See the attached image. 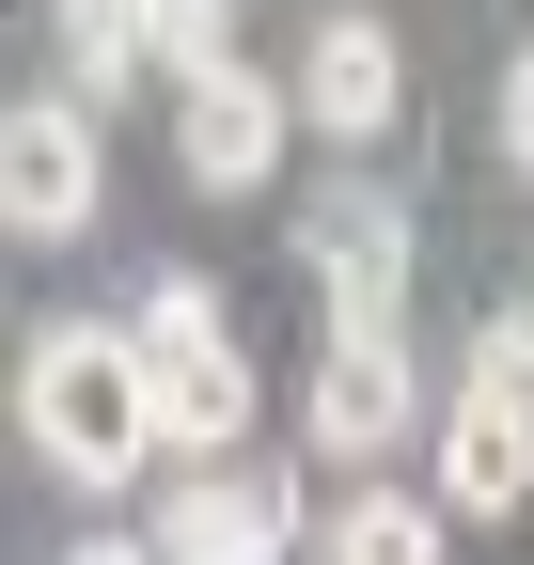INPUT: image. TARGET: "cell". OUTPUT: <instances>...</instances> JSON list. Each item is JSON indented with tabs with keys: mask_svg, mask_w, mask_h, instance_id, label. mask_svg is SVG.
<instances>
[{
	"mask_svg": "<svg viewBox=\"0 0 534 565\" xmlns=\"http://www.w3.org/2000/svg\"><path fill=\"white\" fill-rule=\"evenodd\" d=\"M299 252H314L330 345H409V204H393L377 173H330L299 204Z\"/></svg>",
	"mask_w": 534,
	"mask_h": 565,
	"instance_id": "2",
	"label": "cell"
},
{
	"mask_svg": "<svg viewBox=\"0 0 534 565\" xmlns=\"http://www.w3.org/2000/svg\"><path fill=\"white\" fill-rule=\"evenodd\" d=\"M519 487H534V408L456 377V408H440V534L456 519H519Z\"/></svg>",
	"mask_w": 534,
	"mask_h": 565,
	"instance_id": "8",
	"label": "cell"
},
{
	"mask_svg": "<svg viewBox=\"0 0 534 565\" xmlns=\"http://www.w3.org/2000/svg\"><path fill=\"white\" fill-rule=\"evenodd\" d=\"M299 424H314V456L377 471L393 440H409V345H314V393H299Z\"/></svg>",
	"mask_w": 534,
	"mask_h": 565,
	"instance_id": "9",
	"label": "cell"
},
{
	"mask_svg": "<svg viewBox=\"0 0 534 565\" xmlns=\"http://www.w3.org/2000/svg\"><path fill=\"white\" fill-rule=\"evenodd\" d=\"M63 565H142V534H79V550H63Z\"/></svg>",
	"mask_w": 534,
	"mask_h": 565,
	"instance_id": "15",
	"label": "cell"
},
{
	"mask_svg": "<svg viewBox=\"0 0 534 565\" xmlns=\"http://www.w3.org/2000/svg\"><path fill=\"white\" fill-rule=\"evenodd\" d=\"M17 424H32V456L63 471V487H126L158 440H142V362H126V330H95V315H63V330H32V362H17Z\"/></svg>",
	"mask_w": 534,
	"mask_h": 565,
	"instance_id": "1",
	"label": "cell"
},
{
	"mask_svg": "<svg viewBox=\"0 0 534 565\" xmlns=\"http://www.w3.org/2000/svg\"><path fill=\"white\" fill-rule=\"evenodd\" d=\"M284 550H299V487L267 471H189L142 534V565H284Z\"/></svg>",
	"mask_w": 534,
	"mask_h": 565,
	"instance_id": "6",
	"label": "cell"
},
{
	"mask_svg": "<svg viewBox=\"0 0 534 565\" xmlns=\"http://www.w3.org/2000/svg\"><path fill=\"white\" fill-rule=\"evenodd\" d=\"M314 141H377L393 110H409V63H393V32L377 17H314L299 32V95H284Z\"/></svg>",
	"mask_w": 534,
	"mask_h": 565,
	"instance_id": "7",
	"label": "cell"
},
{
	"mask_svg": "<svg viewBox=\"0 0 534 565\" xmlns=\"http://www.w3.org/2000/svg\"><path fill=\"white\" fill-rule=\"evenodd\" d=\"M126 79H142V32H126V0H79V17H63V110H110Z\"/></svg>",
	"mask_w": 534,
	"mask_h": 565,
	"instance_id": "11",
	"label": "cell"
},
{
	"mask_svg": "<svg viewBox=\"0 0 534 565\" xmlns=\"http://www.w3.org/2000/svg\"><path fill=\"white\" fill-rule=\"evenodd\" d=\"M456 534H440V503H409V487H346L330 503V534H314V565H440Z\"/></svg>",
	"mask_w": 534,
	"mask_h": 565,
	"instance_id": "10",
	"label": "cell"
},
{
	"mask_svg": "<svg viewBox=\"0 0 534 565\" xmlns=\"http://www.w3.org/2000/svg\"><path fill=\"white\" fill-rule=\"evenodd\" d=\"M472 393H534V315H519V299L472 330Z\"/></svg>",
	"mask_w": 534,
	"mask_h": 565,
	"instance_id": "14",
	"label": "cell"
},
{
	"mask_svg": "<svg viewBox=\"0 0 534 565\" xmlns=\"http://www.w3.org/2000/svg\"><path fill=\"white\" fill-rule=\"evenodd\" d=\"M189 345H221V282L205 267H158L142 315H126V362H189Z\"/></svg>",
	"mask_w": 534,
	"mask_h": 565,
	"instance_id": "12",
	"label": "cell"
},
{
	"mask_svg": "<svg viewBox=\"0 0 534 565\" xmlns=\"http://www.w3.org/2000/svg\"><path fill=\"white\" fill-rule=\"evenodd\" d=\"M252 408H267V377H252V345H236V330H221V345H189V362H142V440L189 456V471H236Z\"/></svg>",
	"mask_w": 534,
	"mask_h": 565,
	"instance_id": "5",
	"label": "cell"
},
{
	"mask_svg": "<svg viewBox=\"0 0 534 565\" xmlns=\"http://www.w3.org/2000/svg\"><path fill=\"white\" fill-rule=\"evenodd\" d=\"M126 32H142V63H173V79H205V63H236V17H221V0H142Z\"/></svg>",
	"mask_w": 534,
	"mask_h": 565,
	"instance_id": "13",
	"label": "cell"
},
{
	"mask_svg": "<svg viewBox=\"0 0 534 565\" xmlns=\"http://www.w3.org/2000/svg\"><path fill=\"white\" fill-rule=\"evenodd\" d=\"M173 173L189 189H267L284 173V79H252V63H205V79H173Z\"/></svg>",
	"mask_w": 534,
	"mask_h": 565,
	"instance_id": "4",
	"label": "cell"
},
{
	"mask_svg": "<svg viewBox=\"0 0 534 565\" xmlns=\"http://www.w3.org/2000/svg\"><path fill=\"white\" fill-rule=\"evenodd\" d=\"M95 189H110V158H95V110H63V95H17L0 110V236H79L95 221Z\"/></svg>",
	"mask_w": 534,
	"mask_h": 565,
	"instance_id": "3",
	"label": "cell"
}]
</instances>
